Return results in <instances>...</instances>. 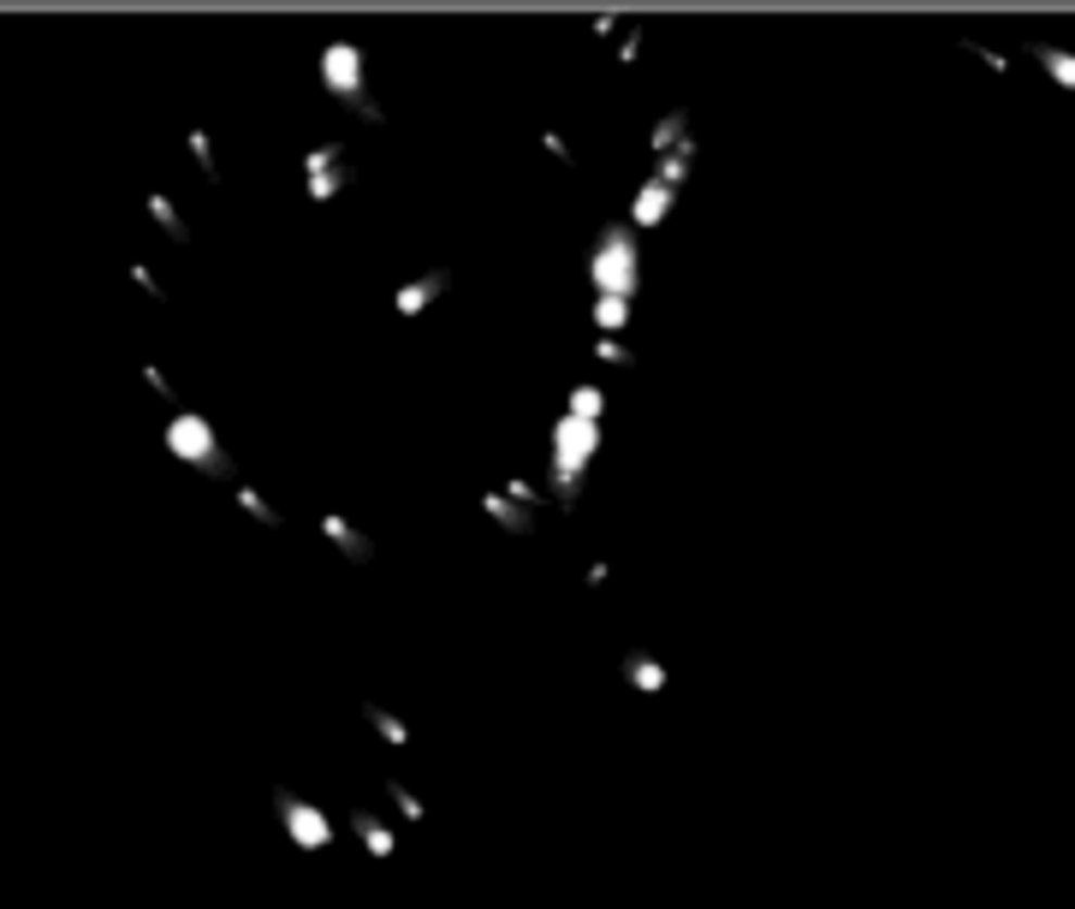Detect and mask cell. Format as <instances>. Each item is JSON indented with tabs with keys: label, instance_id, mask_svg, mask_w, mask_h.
<instances>
[{
	"label": "cell",
	"instance_id": "8fae6325",
	"mask_svg": "<svg viewBox=\"0 0 1075 909\" xmlns=\"http://www.w3.org/2000/svg\"><path fill=\"white\" fill-rule=\"evenodd\" d=\"M321 529H327V541H333V547H345V553H351V559H357V565L369 559V553H375V547H369V535H363V529H351L345 517H333V512L321 517Z\"/></svg>",
	"mask_w": 1075,
	"mask_h": 909
},
{
	"label": "cell",
	"instance_id": "d6986e66",
	"mask_svg": "<svg viewBox=\"0 0 1075 909\" xmlns=\"http://www.w3.org/2000/svg\"><path fill=\"white\" fill-rule=\"evenodd\" d=\"M594 357H600V363H618V369H630V345H618V339H594Z\"/></svg>",
	"mask_w": 1075,
	"mask_h": 909
},
{
	"label": "cell",
	"instance_id": "7c38bea8",
	"mask_svg": "<svg viewBox=\"0 0 1075 909\" xmlns=\"http://www.w3.org/2000/svg\"><path fill=\"white\" fill-rule=\"evenodd\" d=\"M1028 54H1034V60H1040V66H1046V78H1058V84H1064V90H1075V54H1070V48L1034 42Z\"/></svg>",
	"mask_w": 1075,
	"mask_h": 909
},
{
	"label": "cell",
	"instance_id": "4fadbf2b",
	"mask_svg": "<svg viewBox=\"0 0 1075 909\" xmlns=\"http://www.w3.org/2000/svg\"><path fill=\"white\" fill-rule=\"evenodd\" d=\"M690 161H695V137H690V143H678L672 155H660L654 179H660V185H672V191H684V185H690Z\"/></svg>",
	"mask_w": 1075,
	"mask_h": 909
},
{
	"label": "cell",
	"instance_id": "9a60e30c",
	"mask_svg": "<svg viewBox=\"0 0 1075 909\" xmlns=\"http://www.w3.org/2000/svg\"><path fill=\"white\" fill-rule=\"evenodd\" d=\"M565 411H571V416H583V422H600V411H606V393H600V387H571V399H565Z\"/></svg>",
	"mask_w": 1075,
	"mask_h": 909
},
{
	"label": "cell",
	"instance_id": "9c48e42d",
	"mask_svg": "<svg viewBox=\"0 0 1075 909\" xmlns=\"http://www.w3.org/2000/svg\"><path fill=\"white\" fill-rule=\"evenodd\" d=\"M482 512L493 517V523H505L511 535H523V529H535V512H529L523 500H511V494H482Z\"/></svg>",
	"mask_w": 1075,
	"mask_h": 909
},
{
	"label": "cell",
	"instance_id": "5b68a950",
	"mask_svg": "<svg viewBox=\"0 0 1075 909\" xmlns=\"http://www.w3.org/2000/svg\"><path fill=\"white\" fill-rule=\"evenodd\" d=\"M351 179H357V173H351V161H345L339 143H315L309 155H303V191H309V202H333Z\"/></svg>",
	"mask_w": 1075,
	"mask_h": 909
},
{
	"label": "cell",
	"instance_id": "ac0fdd59",
	"mask_svg": "<svg viewBox=\"0 0 1075 909\" xmlns=\"http://www.w3.org/2000/svg\"><path fill=\"white\" fill-rule=\"evenodd\" d=\"M185 143H191V155H197L202 179H214V143H208V131H191V137H185Z\"/></svg>",
	"mask_w": 1075,
	"mask_h": 909
},
{
	"label": "cell",
	"instance_id": "2e32d148",
	"mask_svg": "<svg viewBox=\"0 0 1075 909\" xmlns=\"http://www.w3.org/2000/svg\"><path fill=\"white\" fill-rule=\"evenodd\" d=\"M624 321H630V303L624 298H594V327H600V333H618Z\"/></svg>",
	"mask_w": 1075,
	"mask_h": 909
},
{
	"label": "cell",
	"instance_id": "ffe728a7",
	"mask_svg": "<svg viewBox=\"0 0 1075 909\" xmlns=\"http://www.w3.org/2000/svg\"><path fill=\"white\" fill-rule=\"evenodd\" d=\"M541 149H547L553 161H571V149H565V137H559V131H541Z\"/></svg>",
	"mask_w": 1075,
	"mask_h": 909
},
{
	"label": "cell",
	"instance_id": "52a82bcc",
	"mask_svg": "<svg viewBox=\"0 0 1075 909\" xmlns=\"http://www.w3.org/2000/svg\"><path fill=\"white\" fill-rule=\"evenodd\" d=\"M452 286V268H428V274H416V280H404L399 292H392V315H416V310H428L440 292Z\"/></svg>",
	"mask_w": 1075,
	"mask_h": 909
},
{
	"label": "cell",
	"instance_id": "8992f818",
	"mask_svg": "<svg viewBox=\"0 0 1075 909\" xmlns=\"http://www.w3.org/2000/svg\"><path fill=\"white\" fill-rule=\"evenodd\" d=\"M274 803H280V815H286V832L303 844V850H327V838H333V826H327V815L315 803H303V797H292V791H274Z\"/></svg>",
	"mask_w": 1075,
	"mask_h": 909
},
{
	"label": "cell",
	"instance_id": "3957f363",
	"mask_svg": "<svg viewBox=\"0 0 1075 909\" xmlns=\"http://www.w3.org/2000/svg\"><path fill=\"white\" fill-rule=\"evenodd\" d=\"M167 446L179 452L185 464L208 470V476H232V458H226V446H220V434H214V422H208V416H197V411H173V416H167Z\"/></svg>",
	"mask_w": 1075,
	"mask_h": 909
},
{
	"label": "cell",
	"instance_id": "ba28073f",
	"mask_svg": "<svg viewBox=\"0 0 1075 909\" xmlns=\"http://www.w3.org/2000/svg\"><path fill=\"white\" fill-rule=\"evenodd\" d=\"M678 202V191L672 185H660V179H642V191H636V202H630V226L636 232H654V226L666 220V209Z\"/></svg>",
	"mask_w": 1075,
	"mask_h": 909
},
{
	"label": "cell",
	"instance_id": "5bb4252c",
	"mask_svg": "<svg viewBox=\"0 0 1075 909\" xmlns=\"http://www.w3.org/2000/svg\"><path fill=\"white\" fill-rule=\"evenodd\" d=\"M149 220L161 226L167 238H179V244H191V226H185V214L173 209V197H161V191H149Z\"/></svg>",
	"mask_w": 1075,
	"mask_h": 909
},
{
	"label": "cell",
	"instance_id": "30bf717a",
	"mask_svg": "<svg viewBox=\"0 0 1075 909\" xmlns=\"http://www.w3.org/2000/svg\"><path fill=\"white\" fill-rule=\"evenodd\" d=\"M678 143H690V113H684V108H672L660 125H654V137H648V149H654V155H672Z\"/></svg>",
	"mask_w": 1075,
	"mask_h": 909
},
{
	"label": "cell",
	"instance_id": "e0dca14e",
	"mask_svg": "<svg viewBox=\"0 0 1075 909\" xmlns=\"http://www.w3.org/2000/svg\"><path fill=\"white\" fill-rule=\"evenodd\" d=\"M238 505H244V512H250V517H262V523H280V512H274V505H268V500H262V494H256V488H238Z\"/></svg>",
	"mask_w": 1075,
	"mask_h": 909
},
{
	"label": "cell",
	"instance_id": "277c9868",
	"mask_svg": "<svg viewBox=\"0 0 1075 909\" xmlns=\"http://www.w3.org/2000/svg\"><path fill=\"white\" fill-rule=\"evenodd\" d=\"M321 84L333 90L339 101H345L351 113H363V119H381V108L369 101V84H363V54L351 42H333L321 54Z\"/></svg>",
	"mask_w": 1075,
	"mask_h": 909
},
{
	"label": "cell",
	"instance_id": "6da1fadb",
	"mask_svg": "<svg viewBox=\"0 0 1075 909\" xmlns=\"http://www.w3.org/2000/svg\"><path fill=\"white\" fill-rule=\"evenodd\" d=\"M589 286H594V298L636 303L642 262H636V226H630V220H612L600 232V244H594V256H589Z\"/></svg>",
	"mask_w": 1075,
	"mask_h": 909
},
{
	"label": "cell",
	"instance_id": "7a4b0ae2",
	"mask_svg": "<svg viewBox=\"0 0 1075 909\" xmlns=\"http://www.w3.org/2000/svg\"><path fill=\"white\" fill-rule=\"evenodd\" d=\"M594 446H600V422H583V416H571V411L553 422V488H559L565 505H571L577 488H583Z\"/></svg>",
	"mask_w": 1075,
	"mask_h": 909
}]
</instances>
